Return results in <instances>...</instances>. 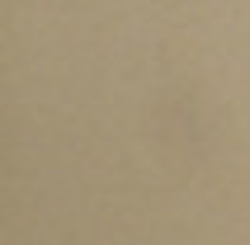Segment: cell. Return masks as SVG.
Instances as JSON below:
<instances>
[]
</instances>
